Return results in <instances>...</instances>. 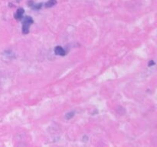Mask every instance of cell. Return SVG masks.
I'll use <instances>...</instances> for the list:
<instances>
[{"mask_svg":"<svg viewBox=\"0 0 157 147\" xmlns=\"http://www.w3.org/2000/svg\"><path fill=\"white\" fill-rule=\"evenodd\" d=\"M22 26H21V32L24 35L29 33V29L31 25L34 23L33 18L31 16H25L22 18Z\"/></svg>","mask_w":157,"mask_h":147,"instance_id":"6da1fadb","label":"cell"},{"mask_svg":"<svg viewBox=\"0 0 157 147\" xmlns=\"http://www.w3.org/2000/svg\"><path fill=\"white\" fill-rule=\"evenodd\" d=\"M25 10L22 8H19V9H17L16 12L14 14V18L16 20H21L23 18V15H24Z\"/></svg>","mask_w":157,"mask_h":147,"instance_id":"7a4b0ae2","label":"cell"},{"mask_svg":"<svg viewBox=\"0 0 157 147\" xmlns=\"http://www.w3.org/2000/svg\"><path fill=\"white\" fill-rule=\"evenodd\" d=\"M55 54L56 55H60V56H64L66 55V51L61 46H56L55 47Z\"/></svg>","mask_w":157,"mask_h":147,"instance_id":"3957f363","label":"cell"},{"mask_svg":"<svg viewBox=\"0 0 157 147\" xmlns=\"http://www.w3.org/2000/svg\"><path fill=\"white\" fill-rule=\"evenodd\" d=\"M28 4L29 5V6H30L32 9H35V10H39V9H41V7H42V5H43L42 3H38V4H35V3H34L32 1H30L29 3H28Z\"/></svg>","mask_w":157,"mask_h":147,"instance_id":"277c9868","label":"cell"},{"mask_svg":"<svg viewBox=\"0 0 157 147\" xmlns=\"http://www.w3.org/2000/svg\"><path fill=\"white\" fill-rule=\"evenodd\" d=\"M57 4L56 0H48L47 2L45 3V7L46 8H52L54 6Z\"/></svg>","mask_w":157,"mask_h":147,"instance_id":"5b68a950","label":"cell"},{"mask_svg":"<svg viewBox=\"0 0 157 147\" xmlns=\"http://www.w3.org/2000/svg\"><path fill=\"white\" fill-rule=\"evenodd\" d=\"M74 116H75V112L74 111L69 112L68 113H67V114L65 115V118L67 119H71Z\"/></svg>","mask_w":157,"mask_h":147,"instance_id":"8992f818","label":"cell"},{"mask_svg":"<svg viewBox=\"0 0 157 147\" xmlns=\"http://www.w3.org/2000/svg\"><path fill=\"white\" fill-rule=\"evenodd\" d=\"M155 64V62L153 61H150V62H149V67H150V66H153V65H154Z\"/></svg>","mask_w":157,"mask_h":147,"instance_id":"52a82bcc","label":"cell"}]
</instances>
